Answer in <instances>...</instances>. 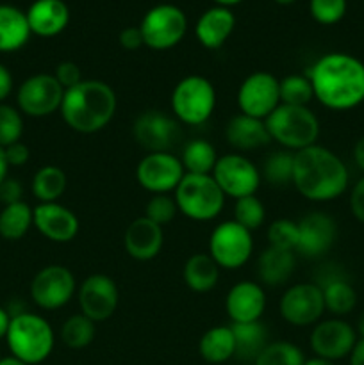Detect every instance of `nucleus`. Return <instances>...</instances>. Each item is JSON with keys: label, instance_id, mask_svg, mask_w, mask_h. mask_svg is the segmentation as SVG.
<instances>
[{"label": "nucleus", "instance_id": "nucleus-35", "mask_svg": "<svg viewBox=\"0 0 364 365\" xmlns=\"http://www.w3.org/2000/svg\"><path fill=\"white\" fill-rule=\"evenodd\" d=\"M293 166H295V152L278 150L264 160L261 177L271 187H288L293 185Z\"/></svg>", "mask_w": 364, "mask_h": 365}, {"label": "nucleus", "instance_id": "nucleus-2", "mask_svg": "<svg viewBox=\"0 0 364 365\" xmlns=\"http://www.w3.org/2000/svg\"><path fill=\"white\" fill-rule=\"evenodd\" d=\"M350 173L339 155L325 146L313 145L295 153L293 187L316 203L338 200L346 191Z\"/></svg>", "mask_w": 364, "mask_h": 365}, {"label": "nucleus", "instance_id": "nucleus-53", "mask_svg": "<svg viewBox=\"0 0 364 365\" xmlns=\"http://www.w3.org/2000/svg\"><path fill=\"white\" fill-rule=\"evenodd\" d=\"M7 171H9V164H7V160H6L4 148H0V184H2V182L9 177V175H7Z\"/></svg>", "mask_w": 364, "mask_h": 365}, {"label": "nucleus", "instance_id": "nucleus-4", "mask_svg": "<svg viewBox=\"0 0 364 365\" xmlns=\"http://www.w3.org/2000/svg\"><path fill=\"white\" fill-rule=\"evenodd\" d=\"M6 342L11 355L29 365H38L52 355L56 335L50 323L43 316L32 312H18L11 317Z\"/></svg>", "mask_w": 364, "mask_h": 365}, {"label": "nucleus", "instance_id": "nucleus-5", "mask_svg": "<svg viewBox=\"0 0 364 365\" xmlns=\"http://www.w3.org/2000/svg\"><path fill=\"white\" fill-rule=\"evenodd\" d=\"M271 141L278 143L284 150L300 152L318 145L320 138V120L309 107L285 106L280 103L264 120Z\"/></svg>", "mask_w": 364, "mask_h": 365}, {"label": "nucleus", "instance_id": "nucleus-24", "mask_svg": "<svg viewBox=\"0 0 364 365\" xmlns=\"http://www.w3.org/2000/svg\"><path fill=\"white\" fill-rule=\"evenodd\" d=\"M236 27V16L228 7L214 6L200 14L195 25V36L207 50H218L227 43Z\"/></svg>", "mask_w": 364, "mask_h": 365}, {"label": "nucleus", "instance_id": "nucleus-51", "mask_svg": "<svg viewBox=\"0 0 364 365\" xmlns=\"http://www.w3.org/2000/svg\"><path fill=\"white\" fill-rule=\"evenodd\" d=\"M353 160H355L357 168L364 173V138H360L353 146Z\"/></svg>", "mask_w": 364, "mask_h": 365}, {"label": "nucleus", "instance_id": "nucleus-13", "mask_svg": "<svg viewBox=\"0 0 364 365\" xmlns=\"http://www.w3.org/2000/svg\"><path fill=\"white\" fill-rule=\"evenodd\" d=\"M77 282L66 266L50 264L39 269L31 282V298L39 309L59 310L71 302Z\"/></svg>", "mask_w": 364, "mask_h": 365}, {"label": "nucleus", "instance_id": "nucleus-11", "mask_svg": "<svg viewBox=\"0 0 364 365\" xmlns=\"http://www.w3.org/2000/svg\"><path fill=\"white\" fill-rule=\"evenodd\" d=\"M132 135L148 153L171 152L182 141V128L175 116L159 109H148L134 120Z\"/></svg>", "mask_w": 364, "mask_h": 365}, {"label": "nucleus", "instance_id": "nucleus-18", "mask_svg": "<svg viewBox=\"0 0 364 365\" xmlns=\"http://www.w3.org/2000/svg\"><path fill=\"white\" fill-rule=\"evenodd\" d=\"M77 302L81 314L95 323L113 317L120 302L116 282L107 274H89L77 289Z\"/></svg>", "mask_w": 364, "mask_h": 365}, {"label": "nucleus", "instance_id": "nucleus-1", "mask_svg": "<svg viewBox=\"0 0 364 365\" xmlns=\"http://www.w3.org/2000/svg\"><path fill=\"white\" fill-rule=\"evenodd\" d=\"M314 98L330 110H350L364 102V63L345 52L321 56L305 71Z\"/></svg>", "mask_w": 364, "mask_h": 365}, {"label": "nucleus", "instance_id": "nucleus-36", "mask_svg": "<svg viewBox=\"0 0 364 365\" xmlns=\"http://www.w3.org/2000/svg\"><path fill=\"white\" fill-rule=\"evenodd\" d=\"M96 323L84 314L70 316L61 327V341L70 349H84L95 341Z\"/></svg>", "mask_w": 364, "mask_h": 365}, {"label": "nucleus", "instance_id": "nucleus-39", "mask_svg": "<svg viewBox=\"0 0 364 365\" xmlns=\"http://www.w3.org/2000/svg\"><path fill=\"white\" fill-rule=\"evenodd\" d=\"M234 221L250 232L259 230L266 221L264 203L256 195L238 198L234 202Z\"/></svg>", "mask_w": 364, "mask_h": 365}, {"label": "nucleus", "instance_id": "nucleus-47", "mask_svg": "<svg viewBox=\"0 0 364 365\" xmlns=\"http://www.w3.org/2000/svg\"><path fill=\"white\" fill-rule=\"evenodd\" d=\"M4 153H6V160H7V164H9V168L11 166H14V168L24 166V164L29 163V157H31L29 146L21 141L6 146V148H4Z\"/></svg>", "mask_w": 364, "mask_h": 365}, {"label": "nucleus", "instance_id": "nucleus-56", "mask_svg": "<svg viewBox=\"0 0 364 365\" xmlns=\"http://www.w3.org/2000/svg\"><path fill=\"white\" fill-rule=\"evenodd\" d=\"M216 6H221V7H228L231 9L232 6H238V4H241L243 0H213Z\"/></svg>", "mask_w": 364, "mask_h": 365}, {"label": "nucleus", "instance_id": "nucleus-33", "mask_svg": "<svg viewBox=\"0 0 364 365\" xmlns=\"http://www.w3.org/2000/svg\"><path fill=\"white\" fill-rule=\"evenodd\" d=\"M34 227L32 207L25 202L4 205L0 210V237L6 241H20Z\"/></svg>", "mask_w": 364, "mask_h": 365}, {"label": "nucleus", "instance_id": "nucleus-37", "mask_svg": "<svg viewBox=\"0 0 364 365\" xmlns=\"http://www.w3.org/2000/svg\"><path fill=\"white\" fill-rule=\"evenodd\" d=\"M278 89H280V103L285 106L309 107L310 100H314L313 86L305 73L285 75L282 81H278Z\"/></svg>", "mask_w": 364, "mask_h": 365}, {"label": "nucleus", "instance_id": "nucleus-10", "mask_svg": "<svg viewBox=\"0 0 364 365\" xmlns=\"http://www.w3.org/2000/svg\"><path fill=\"white\" fill-rule=\"evenodd\" d=\"M211 175L223 195L234 200L256 195L263 182L259 168L241 153H227L218 157L216 166Z\"/></svg>", "mask_w": 364, "mask_h": 365}, {"label": "nucleus", "instance_id": "nucleus-16", "mask_svg": "<svg viewBox=\"0 0 364 365\" xmlns=\"http://www.w3.org/2000/svg\"><path fill=\"white\" fill-rule=\"evenodd\" d=\"M280 106L278 78L268 71H253L238 89V107L241 114L266 120Z\"/></svg>", "mask_w": 364, "mask_h": 365}, {"label": "nucleus", "instance_id": "nucleus-31", "mask_svg": "<svg viewBox=\"0 0 364 365\" xmlns=\"http://www.w3.org/2000/svg\"><path fill=\"white\" fill-rule=\"evenodd\" d=\"M200 356L207 364H225L236 356V339L231 327L209 328L198 342Z\"/></svg>", "mask_w": 364, "mask_h": 365}, {"label": "nucleus", "instance_id": "nucleus-29", "mask_svg": "<svg viewBox=\"0 0 364 365\" xmlns=\"http://www.w3.org/2000/svg\"><path fill=\"white\" fill-rule=\"evenodd\" d=\"M186 285L193 292H209L213 291L220 280V266L214 262L209 253H195L189 257L182 269Z\"/></svg>", "mask_w": 364, "mask_h": 365}, {"label": "nucleus", "instance_id": "nucleus-30", "mask_svg": "<svg viewBox=\"0 0 364 365\" xmlns=\"http://www.w3.org/2000/svg\"><path fill=\"white\" fill-rule=\"evenodd\" d=\"M323 292L325 310L334 317L348 316L357 305V292L348 280L341 277H325L316 282Z\"/></svg>", "mask_w": 364, "mask_h": 365}, {"label": "nucleus", "instance_id": "nucleus-43", "mask_svg": "<svg viewBox=\"0 0 364 365\" xmlns=\"http://www.w3.org/2000/svg\"><path fill=\"white\" fill-rule=\"evenodd\" d=\"M177 212L178 207L175 203L173 196L170 195H152V198L148 200L145 207V217H148L153 223L161 225V227L173 221Z\"/></svg>", "mask_w": 364, "mask_h": 365}, {"label": "nucleus", "instance_id": "nucleus-44", "mask_svg": "<svg viewBox=\"0 0 364 365\" xmlns=\"http://www.w3.org/2000/svg\"><path fill=\"white\" fill-rule=\"evenodd\" d=\"M54 77H56L57 82L63 86L64 91L70 88H74V86H77L79 82L84 81V78H82V71H81V68H79V64L71 63V61H63V63L57 64L56 71H54Z\"/></svg>", "mask_w": 364, "mask_h": 365}, {"label": "nucleus", "instance_id": "nucleus-58", "mask_svg": "<svg viewBox=\"0 0 364 365\" xmlns=\"http://www.w3.org/2000/svg\"><path fill=\"white\" fill-rule=\"evenodd\" d=\"M275 4H278V6H291V4H295L296 0H273Z\"/></svg>", "mask_w": 364, "mask_h": 365}, {"label": "nucleus", "instance_id": "nucleus-21", "mask_svg": "<svg viewBox=\"0 0 364 365\" xmlns=\"http://www.w3.org/2000/svg\"><path fill=\"white\" fill-rule=\"evenodd\" d=\"M225 310L232 323L261 321L266 310V292L257 282L243 280L231 287L225 298Z\"/></svg>", "mask_w": 364, "mask_h": 365}, {"label": "nucleus", "instance_id": "nucleus-23", "mask_svg": "<svg viewBox=\"0 0 364 365\" xmlns=\"http://www.w3.org/2000/svg\"><path fill=\"white\" fill-rule=\"evenodd\" d=\"M25 14L31 32L39 38L59 36L70 24V7L64 0H34Z\"/></svg>", "mask_w": 364, "mask_h": 365}, {"label": "nucleus", "instance_id": "nucleus-9", "mask_svg": "<svg viewBox=\"0 0 364 365\" xmlns=\"http://www.w3.org/2000/svg\"><path fill=\"white\" fill-rule=\"evenodd\" d=\"M253 253L252 232L234 220L214 227L209 237V255L220 269L234 271L245 266Z\"/></svg>", "mask_w": 364, "mask_h": 365}, {"label": "nucleus", "instance_id": "nucleus-7", "mask_svg": "<svg viewBox=\"0 0 364 365\" xmlns=\"http://www.w3.org/2000/svg\"><path fill=\"white\" fill-rule=\"evenodd\" d=\"M171 113L181 125H203L216 107V89L202 75H188L175 84L170 98Z\"/></svg>", "mask_w": 364, "mask_h": 365}, {"label": "nucleus", "instance_id": "nucleus-57", "mask_svg": "<svg viewBox=\"0 0 364 365\" xmlns=\"http://www.w3.org/2000/svg\"><path fill=\"white\" fill-rule=\"evenodd\" d=\"M355 331H357V337H359V339H364V312L360 314L359 321H357V328H355Z\"/></svg>", "mask_w": 364, "mask_h": 365}, {"label": "nucleus", "instance_id": "nucleus-12", "mask_svg": "<svg viewBox=\"0 0 364 365\" xmlns=\"http://www.w3.org/2000/svg\"><path fill=\"white\" fill-rule=\"evenodd\" d=\"M64 89L54 73H36L25 78L16 91L18 110L31 118H46L61 109Z\"/></svg>", "mask_w": 364, "mask_h": 365}, {"label": "nucleus", "instance_id": "nucleus-34", "mask_svg": "<svg viewBox=\"0 0 364 365\" xmlns=\"http://www.w3.org/2000/svg\"><path fill=\"white\" fill-rule=\"evenodd\" d=\"M216 148L206 139H191L184 145L181 163L186 173L191 175H211L216 166Z\"/></svg>", "mask_w": 364, "mask_h": 365}, {"label": "nucleus", "instance_id": "nucleus-42", "mask_svg": "<svg viewBox=\"0 0 364 365\" xmlns=\"http://www.w3.org/2000/svg\"><path fill=\"white\" fill-rule=\"evenodd\" d=\"M346 0H309V13L320 25H335L345 18Z\"/></svg>", "mask_w": 364, "mask_h": 365}, {"label": "nucleus", "instance_id": "nucleus-48", "mask_svg": "<svg viewBox=\"0 0 364 365\" xmlns=\"http://www.w3.org/2000/svg\"><path fill=\"white\" fill-rule=\"evenodd\" d=\"M118 41L120 46L125 50H138L141 46H145L143 43V34L139 31V27H125L121 29L120 34H118Z\"/></svg>", "mask_w": 364, "mask_h": 365}, {"label": "nucleus", "instance_id": "nucleus-15", "mask_svg": "<svg viewBox=\"0 0 364 365\" xmlns=\"http://www.w3.org/2000/svg\"><path fill=\"white\" fill-rule=\"evenodd\" d=\"M181 157L171 152L146 153L136 166V180L152 195H170L184 178Z\"/></svg>", "mask_w": 364, "mask_h": 365}, {"label": "nucleus", "instance_id": "nucleus-17", "mask_svg": "<svg viewBox=\"0 0 364 365\" xmlns=\"http://www.w3.org/2000/svg\"><path fill=\"white\" fill-rule=\"evenodd\" d=\"M357 341L359 337L352 324L346 323L341 317H330V319H321L320 323L314 324L309 344L314 356L338 362L350 356Z\"/></svg>", "mask_w": 364, "mask_h": 365}, {"label": "nucleus", "instance_id": "nucleus-25", "mask_svg": "<svg viewBox=\"0 0 364 365\" xmlns=\"http://www.w3.org/2000/svg\"><path fill=\"white\" fill-rule=\"evenodd\" d=\"M225 138H227L228 145L239 152H252V150L264 148L271 143L264 120H257V118L246 116L241 113L227 123Z\"/></svg>", "mask_w": 364, "mask_h": 365}, {"label": "nucleus", "instance_id": "nucleus-32", "mask_svg": "<svg viewBox=\"0 0 364 365\" xmlns=\"http://www.w3.org/2000/svg\"><path fill=\"white\" fill-rule=\"evenodd\" d=\"M68 187V177L59 166L46 164L39 168L31 182V189L34 198L39 203H54L64 195Z\"/></svg>", "mask_w": 364, "mask_h": 365}, {"label": "nucleus", "instance_id": "nucleus-49", "mask_svg": "<svg viewBox=\"0 0 364 365\" xmlns=\"http://www.w3.org/2000/svg\"><path fill=\"white\" fill-rule=\"evenodd\" d=\"M13 86H14L13 75H11V71L7 70V66H4V64L0 63V103H4V100L11 95Z\"/></svg>", "mask_w": 364, "mask_h": 365}, {"label": "nucleus", "instance_id": "nucleus-20", "mask_svg": "<svg viewBox=\"0 0 364 365\" xmlns=\"http://www.w3.org/2000/svg\"><path fill=\"white\" fill-rule=\"evenodd\" d=\"M32 217H34V228L45 239L52 242L74 241L81 230V221L77 214L68 207L61 205L59 202L54 203H38L32 209Z\"/></svg>", "mask_w": 364, "mask_h": 365}, {"label": "nucleus", "instance_id": "nucleus-55", "mask_svg": "<svg viewBox=\"0 0 364 365\" xmlns=\"http://www.w3.org/2000/svg\"><path fill=\"white\" fill-rule=\"evenodd\" d=\"M303 365H335V364L330 362V360L320 359V356H313V359L305 360V364H303Z\"/></svg>", "mask_w": 364, "mask_h": 365}, {"label": "nucleus", "instance_id": "nucleus-50", "mask_svg": "<svg viewBox=\"0 0 364 365\" xmlns=\"http://www.w3.org/2000/svg\"><path fill=\"white\" fill-rule=\"evenodd\" d=\"M350 365H364V339H359L355 348L350 353Z\"/></svg>", "mask_w": 364, "mask_h": 365}, {"label": "nucleus", "instance_id": "nucleus-22", "mask_svg": "<svg viewBox=\"0 0 364 365\" xmlns=\"http://www.w3.org/2000/svg\"><path fill=\"white\" fill-rule=\"evenodd\" d=\"M164 245V232L163 227L148 217L141 216L136 217L131 225L127 227L123 235V246L125 252L131 259L138 260V262H148V260L156 259L161 253Z\"/></svg>", "mask_w": 364, "mask_h": 365}, {"label": "nucleus", "instance_id": "nucleus-6", "mask_svg": "<svg viewBox=\"0 0 364 365\" xmlns=\"http://www.w3.org/2000/svg\"><path fill=\"white\" fill-rule=\"evenodd\" d=\"M173 198L178 212L184 214L188 220L207 223L220 216L227 196L223 195L213 175L186 173L173 191Z\"/></svg>", "mask_w": 364, "mask_h": 365}, {"label": "nucleus", "instance_id": "nucleus-41", "mask_svg": "<svg viewBox=\"0 0 364 365\" xmlns=\"http://www.w3.org/2000/svg\"><path fill=\"white\" fill-rule=\"evenodd\" d=\"M268 242L273 248L289 250V252L296 253V246H298V223L288 217L282 220H275L273 223L268 227Z\"/></svg>", "mask_w": 364, "mask_h": 365}, {"label": "nucleus", "instance_id": "nucleus-28", "mask_svg": "<svg viewBox=\"0 0 364 365\" xmlns=\"http://www.w3.org/2000/svg\"><path fill=\"white\" fill-rule=\"evenodd\" d=\"M232 334L236 339V356L241 362H256L264 348L270 344V330L263 321L253 323H232Z\"/></svg>", "mask_w": 364, "mask_h": 365}, {"label": "nucleus", "instance_id": "nucleus-46", "mask_svg": "<svg viewBox=\"0 0 364 365\" xmlns=\"http://www.w3.org/2000/svg\"><path fill=\"white\" fill-rule=\"evenodd\" d=\"M350 212L355 217L359 223L364 225V177L353 184L352 191H350Z\"/></svg>", "mask_w": 364, "mask_h": 365}, {"label": "nucleus", "instance_id": "nucleus-14", "mask_svg": "<svg viewBox=\"0 0 364 365\" xmlns=\"http://www.w3.org/2000/svg\"><path fill=\"white\" fill-rule=\"evenodd\" d=\"M280 317L291 327L305 328L320 323L325 314L323 292L318 284H295L285 289L278 303Z\"/></svg>", "mask_w": 364, "mask_h": 365}, {"label": "nucleus", "instance_id": "nucleus-19", "mask_svg": "<svg viewBox=\"0 0 364 365\" xmlns=\"http://www.w3.org/2000/svg\"><path fill=\"white\" fill-rule=\"evenodd\" d=\"M338 239V223L328 214L309 212L298 221V246L296 255L303 259H320L330 252Z\"/></svg>", "mask_w": 364, "mask_h": 365}, {"label": "nucleus", "instance_id": "nucleus-3", "mask_svg": "<svg viewBox=\"0 0 364 365\" xmlns=\"http://www.w3.org/2000/svg\"><path fill=\"white\" fill-rule=\"evenodd\" d=\"M116 109V93L107 82L84 78L64 91L59 113L71 130L79 134H96L113 121Z\"/></svg>", "mask_w": 364, "mask_h": 365}, {"label": "nucleus", "instance_id": "nucleus-54", "mask_svg": "<svg viewBox=\"0 0 364 365\" xmlns=\"http://www.w3.org/2000/svg\"><path fill=\"white\" fill-rule=\"evenodd\" d=\"M0 365H29V364L21 362V360L16 359V356L9 355V356H4V359H0Z\"/></svg>", "mask_w": 364, "mask_h": 365}, {"label": "nucleus", "instance_id": "nucleus-52", "mask_svg": "<svg viewBox=\"0 0 364 365\" xmlns=\"http://www.w3.org/2000/svg\"><path fill=\"white\" fill-rule=\"evenodd\" d=\"M11 317L13 316H11L6 309H2V307H0V341H2V339H6L7 330H9V324H11Z\"/></svg>", "mask_w": 364, "mask_h": 365}, {"label": "nucleus", "instance_id": "nucleus-40", "mask_svg": "<svg viewBox=\"0 0 364 365\" xmlns=\"http://www.w3.org/2000/svg\"><path fill=\"white\" fill-rule=\"evenodd\" d=\"M24 135V114L13 106L0 103V148L21 141Z\"/></svg>", "mask_w": 364, "mask_h": 365}, {"label": "nucleus", "instance_id": "nucleus-27", "mask_svg": "<svg viewBox=\"0 0 364 365\" xmlns=\"http://www.w3.org/2000/svg\"><path fill=\"white\" fill-rule=\"evenodd\" d=\"M31 36L25 11L11 4H0V52L9 53L24 48Z\"/></svg>", "mask_w": 364, "mask_h": 365}, {"label": "nucleus", "instance_id": "nucleus-38", "mask_svg": "<svg viewBox=\"0 0 364 365\" xmlns=\"http://www.w3.org/2000/svg\"><path fill=\"white\" fill-rule=\"evenodd\" d=\"M305 355L296 344L289 341H271L261 351L253 365H303Z\"/></svg>", "mask_w": 364, "mask_h": 365}, {"label": "nucleus", "instance_id": "nucleus-45", "mask_svg": "<svg viewBox=\"0 0 364 365\" xmlns=\"http://www.w3.org/2000/svg\"><path fill=\"white\" fill-rule=\"evenodd\" d=\"M21 196H24V187H21V182L18 180V178L7 177L6 180L0 184V203H2V205L24 202Z\"/></svg>", "mask_w": 364, "mask_h": 365}, {"label": "nucleus", "instance_id": "nucleus-26", "mask_svg": "<svg viewBox=\"0 0 364 365\" xmlns=\"http://www.w3.org/2000/svg\"><path fill=\"white\" fill-rule=\"evenodd\" d=\"M296 253L289 250L268 246L257 259V274L259 280L268 287H278L285 284L295 273Z\"/></svg>", "mask_w": 364, "mask_h": 365}, {"label": "nucleus", "instance_id": "nucleus-8", "mask_svg": "<svg viewBox=\"0 0 364 365\" xmlns=\"http://www.w3.org/2000/svg\"><path fill=\"white\" fill-rule=\"evenodd\" d=\"M143 43L152 50H170L184 39L188 32V16L173 4H159L150 7L138 25Z\"/></svg>", "mask_w": 364, "mask_h": 365}]
</instances>
